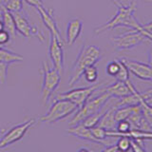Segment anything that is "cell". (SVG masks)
Wrapping results in <instances>:
<instances>
[{"label": "cell", "mask_w": 152, "mask_h": 152, "mask_svg": "<svg viewBox=\"0 0 152 152\" xmlns=\"http://www.w3.org/2000/svg\"><path fill=\"white\" fill-rule=\"evenodd\" d=\"M117 8V12L110 20L106 24L94 28L95 34H99L107 30L117 27H127L131 30H136L142 32L148 41H151V22L146 25H142L135 17L136 3L131 2L128 5H124L120 0H111Z\"/></svg>", "instance_id": "6da1fadb"}, {"label": "cell", "mask_w": 152, "mask_h": 152, "mask_svg": "<svg viewBox=\"0 0 152 152\" xmlns=\"http://www.w3.org/2000/svg\"><path fill=\"white\" fill-rule=\"evenodd\" d=\"M102 56L103 53L98 47L86 46L85 43H83L77 58H76L70 70L69 80V87H73V85L81 79L86 68L89 66H94L98 61H100Z\"/></svg>", "instance_id": "7a4b0ae2"}, {"label": "cell", "mask_w": 152, "mask_h": 152, "mask_svg": "<svg viewBox=\"0 0 152 152\" xmlns=\"http://www.w3.org/2000/svg\"><path fill=\"white\" fill-rule=\"evenodd\" d=\"M40 72L42 74V102L44 104H47L50 101L51 96L59 87L61 82V74L54 68H50L46 61L42 63Z\"/></svg>", "instance_id": "3957f363"}, {"label": "cell", "mask_w": 152, "mask_h": 152, "mask_svg": "<svg viewBox=\"0 0 152 152\" xmlns=\"http://www.w3.org/2000/svg\"><path fill=\"white\" fill-rule=\"evenodd\" d=\"M78 107L72 102L66 99L54 98L53 103L45 115L41 116L37 122L46 124H54L60 120H63L70 114L75 113Z\"/></svg>", "instance_id": "277c9868"}, {"label": "cell", "mask_w": 152, "mask_h": 152, "mask_svg": "<svg viewBox=\"0 0 152 152\" xmlns=\"http://www.w3.org/2000/svg\"><path fill=\"white\" fill-rule=\"evenodd\" d=\"M112 97L107 92H101V94L97 95L91 99H88L82 107L78 108L75 112L74 117L71 119L69 126H74L77 124L82 123L86 118L91 115L93 113L101 111L104 106L109 101Z\"/></svg>", "instance_id": "5b68a950"}, {"label": "cell", "mask_w": 152, "mask_h": 152, "mask_svg": "<svg viewBox=\"0 0 152 152\" xmlns=\"http://www.w3.org/2000/svg\"><path fill=\"white\" fill-rule=\"evenodd\" d=\"M37 123L35 119H30L26 122H24L19 125H15L4 133L0 138V149L5 148L9 145H11L14 142L20 141L25 136L28 130L31 128Z\"/></svg>", "instance_id": "8992f818"}, {"label": "cell", "mask_w": 152, "mask_h": 152, "mask_svg": "<svg viewBox=\"0 0 152 152\" xmlns=\"http://www.w3.org/2000/svg\"><path fill=\"white\" fill-rule=\"evenodd\" d=\"M14 22H15L16 32H19L25 38H31V36L37 37L41 42L45 40L44 34L39 31L36 26L32 25L28 19L27 13L24 12V10L17 12L12 13Z\"/></svg>", "instance_id": "52a82bcc"}, {"label": "cell", "mask_w": 152, "mask_h": 152, "mask_svg": "<svg viewBox=\"0 0 152 152\" xmlns=\"http://www.w3.org/2000/svg\"><path fill=\"white\" fill-rule=\"evenodd\" d=\"M104 82L103 81V82H101V83L89 86V87L71 89V90H69V91L58 94L55 98H57V99H66V100H69V101L72 102L74 104H76V107H77L78 108H80L97 89H99L102 87V86L104 85Z\"/></svg>", "instance_id": "ba28073f"}, {"label": "cell", "mask_w": 152, "mask_h": 152, "mask_svg": "<svg viewBox=\"0 0 152 152\" xmlns=\"http://www.w3.org/2000/svg\"><path fill=\"white\" fill-rule=\"evenodd\" d=\"M146 40L148 41V39L142 32L136 30H131L130 31H127L118 36L112 37L110 39L114 49L119 50H131Z\"/></svg>", "instance_id": "9c48e42d"}, {"label": "cell", "mask_w": 152, "mask_h": 152, "mask_svg": "<svg viewBox=\"0 0 152 152\" xmlns=\"http://www.w3.org/2000/svg\"><path fill=\"white\" fill-rule=\"evenodd\" d=\"M64 42L56 37L53 33L50 32L49 56L50 58L52 68H54L60 74L63 73L65 66Z\"/></svg>", "instance_id": "30bf717a"}, {"label": "cell", "mask_w": 152, "mask_h": 152, "mask_svg": "<svg viewBox=\"0 0 152 152\" xmlns=\"http://www.w3.org/2000/svg\"><path fill=\"white\" fill-rule=\"evenodd\" d=\"M129 72L142 81H151L152 80V66L150 64L142 63V62L129 60L126 58H120Z\"/></svg>", "instance_id": "8fae6325"}, {"label": "cell", "mask_w": 152, "mask_h": 152, "mask_svg": "<svg viewBox=\"0 0 152 152\" xmlns=\"http://www.w3.org/2000/svg\"><path fill=\"white\" fill-rule=\"evenodd\" d=\"M36 9H37V12H38V13H39L43 23H44V25L47 27L48 30L50 31V32L53 33V34L56 37H58L59 39L63 40L62 39L58 25H57V22L55 20L53 10L52 9H46L44 6L38 7Z\"/></svg>", "instance_id": "7c38bea8"}, {"label": "cell", "mask_w": 152, "mask_h": 152, "mask_svg": "<svg viewBox=\"0 0 152 152\" xmlns=\"http://www.w3.org/2000/svg\"><path fill=\"white\" fill-rule=\"evenodd\" d=\"M70 135H73L75 137L79 138L81 140L87 141L89 142H93V144H99V145H103V142L101 141L97 140L96 138L93 136V134L90 131V128L85 126L82 123L77 124V125L74 126H70V127L66 131Z\"/></svg>", "instance_id": "4fadbf2b"}, {"label": "cell", "mask_w": 152, "mask_h": 152, "mask_svg": "<svg viewBox=\"0 0 152 152\" xmlns=\"http://www.w3.org/2000/svg\"><path fill=\"white\" fill-rule=\"evenodd\" d=\"M83 22L78 18H71L69 20L66 28V42L69 46H72L82 32Z\"/></svg>", "instance_id": "5bb4252c"}, {"label": "cell", "mask_w": 152, "mask_h": 152, "mask_svg": "<svg viewBox=\"0 0 152 152\" xmlns=\"http://www.w3.org/2000/svg\"><path fill=\"white\" fill-rule=\"evenodd\" d=\"M98 91L107 92L110 95L111 97H116V98L124 97L131 92L130 88L127 85V82H122V81H119V80H116L114 83L107 86V87H104V88H101L100 90H98Z\"/></svg>", "instance_id": "9a60e30c"}, {"label": "cell", "mask_w": 152, "mask_h": 152, "mask_svg": "<svg viewBox=\"0 0 152 152\" xmlns=\"http://www.w3.org/2000/svg\"><path fill=\"white\" fill-rule=\"evenodd\" d=\"M114 112H115V107L108 108L106 112L102 114L97 126H101L107 130H115L117 122L115 120V117H114Z\"/></svg>", "instance_id": "2e32d148"}, {"label": "cell", "mask_w": 152, "mask_h": 152, "mask_svg": "<svg viewBox=\"0 0 152 152\" xmlns=\"http://www.w3.org/2000/svg\"><path fill=\"white\" fill-rule=\"evenodd\" d=\"M2 21L4 25V30L10 33L12 38H13L16 34V28H15V22H14L13 15L11 12H9L8 10L5 8L2 15Z\"/></svg>", "instance_id": "e0dca14e"}, {"label": "cell", "mask_w": 152, "mask_h": 152, "mask_svg": "<svg viewBox=\"0 0 152 152\" xmlns=\"http://www.w3.org/2000/svg\"><path fill=\"white\" fill-rule=\"evenodd\" d=\"M23 56L15 53L10 50L0 48V62L6 64H12V63H20L23 61Z\"/></svg>", "instance_id": "ac0fdd59"}, {"label": "cell", "mask_w": 152, "mask_h": 152, "mask_svg": "<svg viewBox=\"0 0 152 152\" xmlns=\"http://www.w3.org/2000/svg\"><path fill=\"white\" fill-rule=\"evenodd\" d=\"M83 76L88 83H94L98 79V70L95 66H89L85 69Z\"/></svg>", "instance_id": "d6986e66"}, {"label": "cell", "mask_w": 152, "mask_h": 152, "mask_svg": "<svg viewBox=\"0 0 152 152\" xmlns=\"http://www.w3.org/2000/svg\"><path fill=\"white\" fill-rule=\"evenodd\" d=\"M120 63V69H119L118 73L116 74V80L122 81V82H127L129 81V71H128L126 66L124 64V62L121 59H118Z\"/></svg>", "instance_id": "ffe728a7"}, {"label": "cell", "mask_w": 152, "mask_h": 152, "mask_svg": "<svg viewBox=\"0 0 152 152\" xmlns=\"http://www.w3.org/2000/svg\"><path fill=\"white\" fill-rule=\"evenodd\" d=\"M102 114H103L102 110L98 111L96 113H93V114H91V115H89L88 117L86 118L85 120L82 122V124L85 126H87L88 128H91L95 126H97L100 118H101V116H102Z\"/></svg>", "instance_id": "44dd1931"}, {"label": "cell", "mask_w": 152, "mask_h": 152, "mask_svg": "<svg viewBox=\"0 0 152 152\" xmlns=\"http://www.w3.org/2000/svg\"><path fill=\"white\" fill-rule=\"evenodd\" d=\"M5 8L12 13L20 12L23 10V0H8L5 3Z\"/></svg>", "instance_id": "7402d4cb"}, {"label": "cell", "mask_w": 152, "mask_h": 152, "mask_svg": "<svg viewBox=\"0 0 152 152\" xmlns=\"http://www.w3.org/2000/svg\"><path fill=\"white\" fill-rule=\"evenodd\" d=\"M116 146L118 151H128L131 147L130 139L127 137H119V139L116 142Z\"/></svg>", "instance_id": "603a6c76"}, {"label": "cell", "mask_w": 152, "mask_h": 152, "mask_svg": "<svg viewBox=\"0 0 152 152\" xmlns=\"http://www.w3.org/2000/svg\"><path fill=\"white\" fill-rule=\"evenodd\" d=\"M119 69H120V63H119V60L115 61H111L107 65V69L106 71L107 75L112 76V77H115L116 74L118 73Z\"/></svg>", "instance_id": "cb8c5ba5"}, {"label": "cell", "mask_w": 152, "mask_h": 152, "mask_svg": "<svg viewBox=\"0 0 152 152\" xmlns=\"http://www.w3.org/2000/svg\"><path fill=\"white\" fill-rule=\"evenodd\" d=\"M131 129V125L127 120H121L116 123L115 130L120 133H125Z\"/></svg>", "instance_id": "d4e9b609"}, {"label": "cell", "mask_w": 152, "mask_h": 152, "mask_svg": "<svg viewBox=\"0 0 152 152\" xmlns=\"http://www.w3.org/2000/svg\"><path fill=\"white\" fill-rule=\"evenodd\" d=\"M8 68H9V64L0 62V85H5V83H6Z\"/></svg>", "instance_id": "484cf974"}, {"label": "cell", "mask_w": 152, "mask_h": 152, "mask_svg": "<svg viewBox=\"0 0 152 152\" xmlns=\"http://www.w3.org/2000/svg\"><path fill=\"white\" fill-rule=\"evenodd\" d=\"M130 142H131L130 149H132L134 152H142V151H145V146L142 145V140L130 139Z\"/></svg>", "instance_id": "4316f807"}, {"label": "cell", "mask_w": 152, "mask_h": 152, "mask_svg": "<svg viewBox=\"0 0 152 152\" xmlns=\"http://www.w3.org/2000/svg\"><path fill=\"white\" fill-rule=\"evenodd\" d=\"M12 37L10 35V33L8 31H6L5 30L0 31V45H5L8 44V43L11 41Z\"/></svg>", "instance_id": "83f0119b"}, {"label": "cell", "mask_w": 152, "mask_h": 152, "mask_svg": "<svg viewBox=\"0 0 152 152\" xmlns=\"http://www.w3.org/2000/svg\"><path fill=\"white\" fill-rule=\"evenodd\" d=\"M25 2L28 3L30 6L33 8H38V7H42L44 6V3H43V0H25Z\"/></svg>", "instance_id": "f1b7e54d"}, {"label": "cell", "mask_w": 152, "mask_h": 152, "mask_svg": "<svg viewBox=\"0 0 152 152\" xmlns=\"http://www.w3.org/2000/svg\"><path fill=\"white\" fill-rule=\"evenodd\" d=\"M103 152H115V151H118V148L116 145H106V147H104V148L101 150Z\"/></svg>", "instance_id": "f546056e"}, {"label": "cell", "mask_w": 152, "mask_h": 152, "mask_svg": "<svg viewBox=\"0 0 152 152\" xmlns=\"http://www.w3.org/2000/svg\"><path fill=\"white\" fill-rule=\"evenodd\" d=\"M4 10H5V4L3 2V0H0V19L2 18Z\"/></svg>", "instance_id": "4dcf8cb0"}, {"label": "cell", "mask_w": 152, "mask_h": 152, "mask_svg": "<svg viewBox=\"0 0 152 152\" xmlns=\"http://www.w3.org/2000/svg\"><path fill=\"white\" fill-rule=\"evenodd\" d=\"M4 30V25H3V21L2 19H0V31Z\"/></svg>", "instance_id": "1f68e13d"}, {"label": "cell", "mask_w": 152, "mask_h": 152, "mask_svg": "<svg viewBox=\"0 0 152 152\" xmlns=\"http://www.w3.org/2000/svg\"><path fill=\"white\" fill-rule=\"evenodd\" d=\"M78 151H90V150L88 149V148H85V147H82V148H80Z\"/></svg>", "instance_id": "d6a6232c"}, {"label": "cell", "mask_w": 152, "mask_h": 152, "mask_svg": "<svg viewBox=\"0 0 152 152\" xmlns=\"http://www.w3.org/2000/svg\"><path fill=\"white\" fill-rule=\"evenodd\" d=\"M7 1H8V0H3V2H4V4H5V3H6Z\"/></svg>", "instance_id": "836d02e7"}, {"label": "cell", "mask_w": 152, "mask_h": 152, "mask_svg": "<svg viewBox=\"0 0 152 152\" xmlns=\"http://www.w3.org/2000/svg\"><path fill=\"white\" fill-rule=\"evenodd\" d=\"M1 47H3V46H2V45H0V48H1Z\"/></svg>", "instance_id": "e575fe53"}]
</instances>
